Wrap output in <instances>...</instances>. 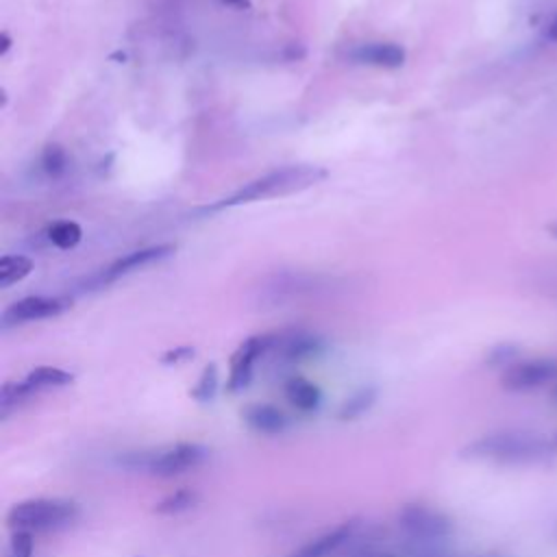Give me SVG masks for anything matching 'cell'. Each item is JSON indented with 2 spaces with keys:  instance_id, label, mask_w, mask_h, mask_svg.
<instances>
[{
  "instance_id": "6da1fadb",
  "label": "cell",
  "mask_w": 557,
  "mask_h": 557,
  "mask_svg": "<svg viewBox=\"0 0 557 557\" xmlns=\"http://www.w3.org/2000/svg\"><path fill=\"white\" fill-rule=\"evenodd\" d=\"M555 440L548 442L531 431H494L468 442L459 457L492 466H529L553 457Z\"/></svg>"
},
{
  "instance_id": "7a4b0ae2",
  "label": "cell",
  "mask_w": 557,
  "mask_h": 557,
  "mask_svg": "<svg viewBox=\"0 0 557 557\" xmlns=\"http://www.w3.org/2000/svg\"><path fill=\"white\" fill-rule=\"evenodd\" d=\"M324 176H326V172L315 165H287L281 170H272V172L246 183L228 198H222L211 209L235 207V205H244V202H255V200H263V198L302 191V189L320 183Z\"/></svg>"
},
{
  "instance_id": "3957f363",
  "label": "cell",
  "mask_w": 557,
  "mask_h": 557,
  "mask_svg": "<svg viewBox=\"0 0 557 557\" xmlns=\"http://www.w3.org/2000/svg\"><path fill=\"white\" fill-rule=\"evenodd\" d=\"M81 516L76 500L61 496H37L15 503L7 511V527L11 531H54L72 524Z\"/></svg>"
},
{
  "instance_id": "277c9868",
  "label": "cell",
  "mask_w": 557,
  "mask_h": 557,
  "mask_svg": "<svg viewBox=\"0 0 557 557\" xmlns=\"http://www.w3.org/2000/svg\"><path fill=\"white\" fill-rule=\"evenodd\" d=\"M209 446L198 442H178L157 450H137L120 457V463L131 470H144L154 476H178L196 470L209 459Z\"/></svg>"
},
{
  "instance_id": "5b68a950",
  "label": "cell",
  "mask_w": 557,
  "mask_h": 557,
  "mask_svg": "<svg viewBox=\"0 0 557 557\" xmlns=\"http://www.w3.org/2000/svg\"><path fill=\"white\" fill-rule=\"evenodd\" d=\"M396 520L400 531L416 542H442L453 533L450 516L424 503H405Z\"/></svg>"
},
{
  "instance_id": "8992f818",
  "label": "cell",
  "mask_w": 557,
  "mask_h": 557,
  "mask_svg": "<svg viewBox=\"0 0 557 557\" xmlns=\"http://www.w3.org/2000/svg\"><path fill=\"white\" fill-rule=\"evenodd\" d=\"M557 381V361L553 359H524L513 361L503 370L500 385L507 392H531Z\"/></svg>"
},
{
  "instance_id": "52a82bcc",
  "label": "cell",
  "mask_w": 557,
  "mask_h": 557,
  "mask_svg": "<svg viewBox=\"0 0 557 557\" xmlns=\"http://www.w3.org/2000/svg\"><path fill=\"white\" fill-rule=\"evenodd\" d=\"M274 342L276 339L272 335H255L239 344V348L231 357V370H228V381H226V389L231 394L244 389L250 383L255 363L259 361V357H263L274 346Z\"/></svg>"
},
{
  "instance_id": "ba28073f",
  "label": "cell",
  "mask_w": 557,
  "mask_h": 557,
  "mask_svg": "<svg viewBox=\"0 0 557 557\" xmlns=\"http://www.w3.org/2000/svg\"><path fill=\"white\" fill-rule=\"evenodd\" d=\"M72 302L67 298L59 296H28L17 302H13L4 313H2V326H15V324H26L35 320H46L52 315L63 313Z\"/></svg>"
},
{
  "instance_id": "9c48e42d",
  "label": "cell",
  "mask_w": 557,
  "mask_h": 557,
  "mask_svg": "<svg viewBox=\"0 0 557 557\" xmlns=\"http://www.w3.org/2000/svg\"><path fill=\"white\" fill-rule=\"evenodd\" d=\"M355 529H357V520H346V522L324 531L322 535L309 540L307 544H302L287 557H331L352 537Z\"/></svg>"
},
{
  "instance_id": "30bf717a",
  "label": "cell",
  "mask_w": 557,
  "mask_h": 557,
  "mask_svg": "<svg viewBox=\"0 0 557 557\" xmlns=\"http://www.w3.org/2000/svg\"><path fill=\"white\" fill-rule=\"evenodd\" d=\"M246 426L259 435H281L289 426V418L274 405L255 403L242 409Z\"/></svg>"
},
{
  "instance_id": "8fae6325",
  "label": "cell",
  "mask_w": 557,
  "mask_h": 557,
  "mask_svg": "<svg viewBox=\"0 0 557 557\" xmlns=\"http://www.w3.org/2000/svg\"><path fill=\"white\" fill-rule=\"evenodd\" d=\"M174 252V246L172 244H165V246H152V248H141V250H133L124 257H120L117 261H113L100 276V283H109V281H115L117 276H124L133 270H139L141 265H148L152 261H159L168 255Z\"/></svg>"
},
{
  "instance_id": "7c38bea8",
  "label": "cell",
  "mask_w": 557,
  "mask_h": 557,
  "mask_svg": "<svg viewBox=\"0 0 557 557\" xmlns=\"http://www.w3.org/2000/svg\"><path fill=\"white\" fill-rule=\"evenodd\" d=\"M357 63L379 65V67H400L405 61V50L396 44H361L348 52Z\"/></svg>"
},
{
  "instance_id": "4fadbf2b",
  "label": "cell",
  "mask_w": 557,
  "mask_h": 557,
  "mask_svg": "<svg viewBox=\"0 0 557 557\" xmlns=\"http://www.w3.org/2000/svg\"><path fill=\"white\" fill-rule=\"evenodd\" d=\"M285 398L302 413H311L322 405V392L305 376H292L285 383Z\"/></svg>"
},
{
  "instance_id": "5bb4252c",
  "label": "cell",
  "mask_w": 557,
  "mask_h": 557,
  "mask_svg": "<svg viewBox=\"0 0 557 557\" xmlns=\"http://www.w3.org/2000/svg\"><path fill=\"white\" fill-rule=\"evenodd\" d=\"M26 385L37 394L44 389H54V387H65L74 381V374L54 366H39L33 368L26 376H24Z\"/></svg>"
},
{
  "instance_id": "9a60e30c",
  "label": "cell",
  "mask_w": 557,
  "mask_h": 557,
  "mask_svg": "<svg viewBox=\"0 0 557 557\" xmlns=\"http://www.w3.org/2000/svg\"><path fill=\"white\" fill-rule=\"evenodd\" d=\"M376 403V387L368 385V387H361L357 392H352L339 407L337 411V418L342 422H350V420H357L361 418L363 413H368L372 409V405Z\"/></svg>"
},
{
  "instance_id": "2e32d148",
  "label": "cell",
  "mask_w": 557,
  "mask_h": 557,
  "mask_svg": "<svg viewBox=\"0 0 557 557\" xmlns=\"http://www.w3.org/2000/svg\"><path fill=\"white\" fill-rule=\"evenodd\" d=\"M30 396H35V392L26 385L24 379L4 383L2 389H0V418L7 420V418H9L15 409H20Z\"/></svg>"
},
{
  "instance_id": "e0dca14e",
  "label": "cell",
  "mask_w": 557,
  "mask_h": 557,
  "mask_svg": "<svg viewBox=\"0 0 557 557\" xmlns=\"http://www.w3.org/2000/svg\"><path fill=\"white\" fill-rule=\"evenodd\" d=\"M196 503H198V494L194 490L181 487V490H174V492L165 494L154 505V513H159V516H178V513L189 511Z\"/></svg>"
},
{
  "instance_id": "ac0fdd59",
  "label": "cell",
  "mask_w": 557,
  "mask_h": 557,
  "mask_svg": "<svg viewBox=\"0 0 557 557\" xmlns=\"http://www.w3.org/2000/svg\"><path fill=\"white\" fill-rule=\"evenodd\" d=\"M33 270V261L24 255H7L0 259V287L22 281Z\"/></svg>"
},
{
  "instance_id": "d6986e66",
  "label": "cell",
  "mask_w": 557,
  "mask_h": 557,
  "mask_svg": "<svg viewBox=\"0 0 557 557\" xmlns=\"http://www.w3.org/2000/svg\"><path fill=\"white\" fill-rule=\"evenodd\" d=\"M81 226L76 222H70V220H61V222H54L50 228H48V239L57 246V248H74L78 242H81Z\"/></svg>"
},
{
  "instance_id": "ffe728a7",
  "label": "cell",
  "mask_w": 557,
  "mask_h": 557,
  "mask_svg": "<svg viewBox=\"0 0 557 557\" xmlns=\"http://www.w3.org/2000/svg\"><path fill=\"white\" fill-rule=\"evenodd\" d=\"M218 383H220L218 381V368H215V363H209L202 370V374L198 376V383L189 389V396L198 403H209V400H213V396L218 392Z\"/></svg>"
},
{
  "instance_id": "44dd1931",
  "label": "cell",
  "mask_w": 557,
  "mask_h": 557,
  "mask_svg": "<svg viewBox=\"0 0 557 557\" xmlns=\"http://www.w3.org/2000/svg\"><path fill=\"white\" fill-rule=\"evenodd\" d=\"M320 350V342L315 337H309V335H296V337H289L285 342V348H283V355L287 359H305V357H311Z\"/></svg>"
},
{
  "instance_id": "7402d4cb",
  "label": "cell",
  "mask_w": 557,
  "mask_h": 557,
  "mask_svg": "<svg viewBox=\"0 0 557 557\" xmlns=\"http://www.w3.org/2000/svg\"><path fill=\"white\" fill-rule=\"evenodd\" d=\"M65 163H67V157H65V150L57 144H48L41 152V165L48 174L57 176L65 170Z\"/></svg>"
},
{
  "instance_id": "603a6c76",
  "label": "cell",
  "mask_w": 557,
  "mask_h": 557,
  "mask_svg": "<svg viewBox=\"0 0 557 557\" xmlns=\"http://www.w3.org/2000/svg\"><path fill=\"white\" fill-rule=\"evenodd\" d=\"M35 540L30 531H11L9 557H33Z\"/></svg>"
},
{
  "instance_id": "cb8c5ba5",
  "label": "cell",
  "mask_w": 557,
  "mask_h": 557,
  "mask_svg": "<svg viewBox=\"0 0 557 557\" xmlns=\"http://www.w3.org/2000/svg\"><path fill=\"white\" fill-rule=\"evenodd\" d=\"M194 357V348L191 346H178V348H172L168 352H163L161 361L168 363V366H176V363H183L187 359Z\"/></svg>"
},
{
  "instance_id": "d4e9b609",
  "label": "cell",
  "mask_w": 557,
  "mask_h": 557,
  "mask_svg": "<svg viewBox=\"0 0 557 557\" xmlns=\"http://www.w3.org/2000/svg\"><path fill=\"white\" fill-rule=\"evenodd\" d=\"M544 37L550 41H557V13L546 22L544 26Z\"/></svg>"
},
{
  "instance_id": "484cf974",
  "label": "cell",
  "mask_w": 557,
  "mask_h": 557,
  "mask_svg": "<svg viewBox=\"0 0 557 557\" xmlns=\"http://www.w3.org/2000/svg\"><path fill=\"white\" fill-rule=\"evenodd\" d=\"M352 557H396V555L387 553V550H363V553L352 555Z\"/></svg>"
},
{
  "instance_id": "4316f807",
  "label": "cell",
  "mask_w": 557,
  "mask_h": 557,
  "mask_svg": "<svg viewBox=\"0 0 557 557\" xmlns=\"http://www.w3.org/2000/svg\"><path fill=\"white\" fill-rule=\"evenodd\" d=\"M9 48H11V37H9L7 30H2V33H0V54L4 57Z\"/></svg>"
},
{
  "instance_id": "83f0119b",
  "label": "cell",
  "mask_w": 557,
  "mask_h": 557,
  "mask_svg": "<svg viewBox=\"0 0 557 557\" xmlns=\"http://www.w3.org/2000/svg\"><path fill=\"white\" fill-rule=\"evenodd\" d=\"M468 557H505V555H498V553H481V555H468Z\"/></svg>"
},
{
  "instance_id": "f1b7e54d",
  "label": "cell",
  "mask_w": 557,
  "mask_h": 557,
  "mask_svg": "<svg viewBox=\"0 0 557 557\" xmlns=\"http://www.w3.org/2000/svg\"><path fill=\"white\" fill-rule=\"evenodd\" d=\"M226 2H231L235 7H248V0H226Z\"/></svg>"
},
{
  "instance_id": "f546056e",
  "label": "cell",
  "mask_w": 557,
  "mask_h": 557,
  "mask_svg": "<svg viewBox=\"0 0 557 557\" xmlns=\"http://www.w3.org/2000/svg\"><path fill=\"white\" fill-rule=\"evenodd\" d=\"M553 396H555V400H557V381H555V389H553Z\"/></svg>"
},
{
  "instance_id": "4dcf8cb0",
  "label": "cell",
  "mask_w": 557,
  "mask_h": 557,
  "mask_svg": "<svg viewBox=\"0 0 557 557\" xmlns=\"http://www.w3.org/2000/svg\"><path fill=\"white\" fill-rule=\"evenodd\" d=\"M555 444H557V437H555Z\"/></svg>"
}]
</instances>
